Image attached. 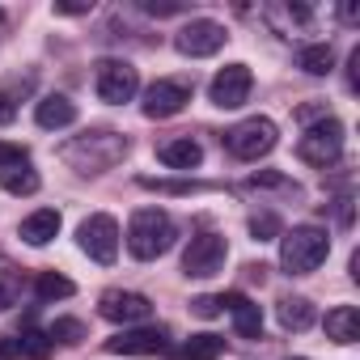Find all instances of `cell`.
Wrapping results in <instances>:
<instances>
[{
    "instance_id": "3957f363",
    "label": "cell",
    "mask_w": 360,
    "mask_h": 360,
    "mask_svg": "<svg viewBox=\"0 0 360 360\" xmlns=\"http://www.w3.org/2000/svg\"><path fill=\"white\" fill-rule=\"evenodd\" d=\"M123 153H127L123 136H115V131H89V136H81L77 144L64 148V161H72L81 174H102V169L119 165Z\"/></svg>"
},
{
    "instance_id": "2e32d148",
    "label": "cell",
    "mask_w": 360,
    "mask_h": 360,
    "mask_svg": "<svg viewBox=\"0 0 360 360\" xmlns=\"http://www.w3.org/2000/svg\"><path fill=\"white\" fill-rule=\"evenodd\" d=\"M157 157H161L169 169H195V165L204 161V148H200L191 136H183V140H165V144L157 148Z\"/></svg>"
},
{
    "instance_id": "9a60e30c",
    "label": "cell",
    "mask_w": 360,
    "mask_h": 360,
    "mask_svg": "<svg viewBox=\"0 0 360 360\" xmlns=\"http://www.w3.org/2000/svg\"><path fill=\"white\" fill-rule=\"evenodd\" d=\"M34 119H39V127H47V131L72 127V123H77V102H68L64 94H47V98L34 106Z\"/></svg>"
},
{
    "instance_id": "52a82bcc",
    "label": "cell",
    "mask_w": 360,
    "mask_h": 360,
    "mask_svg": "<svg viewBox=\"0 0 360 360\" xmlns=\"http://www.w3.org/2000/svg\"><path fill=\"white\" fill-rule=\"evenodd\" d=\"M225 255H229V246H225L221 233H195L191 246L183 250V271L191 280H208L225 267Z\"/></svg>"
},
{
    "instance_id": "30bf717a",
    "label": "cell",
    "mask_w": 360,
    "mask_h": 360,
    "mask_svg": "<svg viewBox=\"0 0 360 360\" xmlns=\"http://www.w3.org/2000/svg\"><path fill=\"white\" fill-rule=\"evenodd\" d=\"M225 26L221 22H212V18H195V22H187L183 30H178V39H174V47L183 51V56H191V60H204V56H217L221 47H225Z\"/></svg>"
},
{
    "instance_id": "603a6c76",
    "label": "cell",
    "mask_w": 360,
    "mask_h": 360,
    "mask_svg": "<svg viewBox=\"0 0 360 360\" xmlns=\"http://www.w3.org/2000/svg\"><path fill=\"white\" fill-rule=\"evenodd\" d=\"M301 68H305L309 77H326V72L335 68V51H330L326 43H314V47L301 51Z\"/></svg>"
},
{
    "instance_id": "44dd1931",
    "label": "cell",
    "mask_w": 360,
    "mask_h": 360,
    "mask_svg": "<svg viewBox=\"0 0 360 360\" xmlns=\"http://www.w3.org/2000/svg\"><path fill=\"white\" fill-rule=\"evenodd\" d=\"M225 356V339L221 335H191L187 347L178 352V360H221Z\"/></svg>"
},
{
    "instance_id": "d4e9b609",
    "label": "cell",
    "mask_w": 360,
    "mask_h": 360,
    "mask_svg": "<svg viewBox=\"0 0 360 360\" xmlns=\"http://www.w3.org/2000/svg\"><path fill=\"white\" fill-rule=\"evenodd\" d=\"M250 229H255V238H259V242H267V238H276V233H280V217L263 212V217H255V221H250Z\"/></svg>"
},
{
    "instance_id": "5b68a950",
    "label": "cell",
    "mask_w": 360,
    "mask_h": 360,
    "mask_svg": "<svg viewBox=\"0 0 360 360\" xmlns=\"http://www.w3.org/2000/svg\"><path fill=\"white\" fill-rule=\"evenodd\" d=\"M94 85H98V98L110 102V106H123L136 98L140 89V72L127 64V60H98L94 68Z\"/></svg>"
},
{
    "instance_id": "ac0fdd59",
    "label": "cell",
    "mask_w": 360,
    "mask_h": 360,
    "mask_svg": "<svg viewBox=\"0 0 360 360\" xmlns=\"http://www.w3.org/2000/svg\"><path fill=\"white\" fill-rule=\"evenodd\" d=\"M326 339H335V343H356L360 339V314H356V305H335L326 314Z\"/></svg>"
},
{
    "instance_id": "6da1fadb",
    "label": "cell",
    "mask_w": 360,
    "mask_h": 360,
    "mask_svg": "<svg viewBox=\"0 0 360 360\" xmlns=\"http://www.w3.org/2000/svg\"><path fill=\"white\" fill-rule=\"evenodd\" d=\"M169 246H174V221H169V212H161V208L131 212V221H127V250L136 259H144V263L161 259Z\"/></svg>"
},
{
    "instance_id": "ba28073f",
    "label": "cell",
    "mask_w": 360,
    "mask_h": 360,
    "mask_svg": "<svg viewBox=\"0 0 360 360\" xmlns=\"http://www.w3.org/2000/svg\"><path fill=\"white\" fill-rule=\"evenodd\" d=\"M81 250L94 259V263H115L119 259V221L106 217V212H94L85 225H81Z\"/></svg>"
},
{
    "instance_id": "8992f818",
    "label": "cell",
    "mask_w": 360,
    "mask_h": 360,
    "mask_svg": "<svg viewBox=\"0 0 360 360\" xmlns=\"http://www.w3.org/2000/svg\"><path fill=\"white\" fill-rule=\"evenodd\" d=\"M339 153H343V123H339V119H322V123H314V127L301 136V144H297V157L309 161V165H322V169L335 165Z\"/></svg>"
},
{
    "instance_id": "277c9868",
    "label": "cell",
    "mask_w": 360,
    "mask_h": 360,
    "mask_svg": "<svg viewBox=\"0 0 360 360\" xmlns=\"http://www.w3.org/2000/svg\"><path fill=\"white\" fill-rule=\"evenodd\" d=\"M225 140H229V153H233L238 161H259V157H267V153L276 148L280 131H276V123H271V119L255 115V119H242Z\"/></svg>"
},
{
    "instance_id": "e0dca14e",
    "label": "cell",
    "mask_w": 360,
    "mask_h": 360,
    "mask_svg": "<svg viewBox=\"0 0 360 360\" xmlns=\"http://www.w3.org/2000/svg\"><path fill=\"white\" fill-rule=\"evenodd\" d=\"M56 233H60V212L56 208H39L22 221V242H30V246H47Z\"/></svg>"
},
{
    "instance_id": "4dcf8cb0",
    "label": "cell",
    "mask_w": 360,
    "mask_h": 360,
    "mask_svg": "<svg viewBox=\"0 0 360 360\" xmlns=\"http://www.w3.org/2000/svg\"><path fill=\"white\" fill-rule=\"evenodd\" d=\"M56 13L60 18H81V13H89V5H72V0H68V5H56Z\"/></svg>"
},
{
    "instance_id": "8fae6325",
    "label": "cell",
    "mask_w": 360,
    "mask_h": 360,
    "mask_svg": "<svg viewBox=\"0 0 360 360\" xmlns=\"http://www.w3.org/2000/svg\"><path fill=\"white\" fill-rule=\"evenodd\" d=\"M250 89H255L250 68H246V64H225V68L212 77L208 98H212V106H221V110H238V106L250 98Z\"/></svg>"
},
{
    "instance_id": "4fadbf2b",
    "label": "cell",
    "mask_w": 360,
    "mask_h": 360,
    "mask_svg": "<svg viewBox=\"0 0 360 360\" xmlns=\"http://www.w3.org/2000/svg\"><path fill=\"white\" fill-rule=\"evenodd\" d=\"M161 347H165V335L157 326H131V330L106 339V352H115V356H157Z\"/></svg>"
},
{
    "instance_id": "9c48e42d",
    "label": "cell",
    "mask_w": 360,
    "mask_h": 360,
    "mask_svg": "<svg viewBox=\"0 0 360 360\" xmlns=\"http://www.w3.org/2000/svg\"><path fill=\"white\" fill-rule=\"evenodd\" d=\"M187 102H191V81H183V77H161L144 89V115L148 119H174Z\"/></svg>"
},
{
    "instance_id": "7c38bea8",
    "label": "cell",
    "mask_w": 360,
    "mask_h": 360,
    "mask_svg": "<svg viewBox=\"0 0 360 360\" xmlns=\"http://www.w3.org/2000/svg\"><path fill=\"white\" fill-rule=\"evenodd\" d=\"M98 314H102L106 322H123V326H131V322H144V318L153 314V301H148L144 292L106 288V292L98 297Z\"/></svg>"
},
{
    "instance_id": "5bb4252c",
    "label": "cell",
    "mask_w": 360,
    "mask_h": 360,
    "mask_svg": "<svg viewBox=\"0 0 360 360\" xmlns=\"http://www.w3.org/2000/svg\"><path fill=\"white\" fill-rule=\"evenodd\" d=\"M221 309H229V314H233V326H238V335H242V339H259V335H263V309H259L250 297L229 292V297H221Z\"/></svg>"
},
{
    "instance_id": "ffe728a7",
    "label": "cell",
    "mask_w": 360,
    "mask_h": 360,
    "mask_svg": "<svg viewBox=\"0 0 360 360\" xmlns=\"http://www.w3.org/2000/svg\"><path fill=\"white\" fill-rule=\"evenodd\" d=\"M0 187H5L9 195H34V191H39V174L30 169V161L5 165V169H0Z\"/></svg>"
},
{
    "instance_id": "cb8c5ba5",
    "label": "cell",
    "mask_w": 360,
    "mask_h": 360,
    "mask_svg": "<svg viewBox=\"0 0 360 360\" xmlns=\"http://www.w3.org/2000/svg\"><path fill=\"white\" fill-rule=\"evenodd\" d=\"M47 339H60V343L77 347V343L85 339V322H77V318H56V322H51V335H47Z\"/></svg>"
},
{
    "instance_id": "7402d4cb",
    "label": "cell",
    "mask_w": 360,
    "mask_h": 360,
    "mask_svg": "<svg viewBox=\"0 0 360 360\" xmlns=\"http://www.w3.org/2000/svg\"><path fill=\"white\" fill-rule=\"evenodd\" d=\"M34 288H39V297H43V301H64V297H72V292H77V284H72L68 276H60V271H43V276L34 280Z\"/></svg>"
},
{
    "instance_id": "1f68e13d",
    "label": "cell",
    "mask_w": 360,
    "mask_h": 360,
    "mask_svg": "<svg viewBox=\"0 0 360 360\" xmlns=\"http://www.w3.org/2000/svg\"><path fill=\"white\" fill-rule=\"evenodd\" d=\"M13 356H22V343H13V339H0V360H13Z\"/></svg>"
},
{
    "instance_id": "f546056e",
    "label": "cell",
    "mask_w": 360,
    "mask_h": 360,
    "mask_svg": "<svg viewBox=\"0 0 360 360\" xmlns=\"http://www.w3.org/2000/svg\"><path fill=\"white\" fill-rule=\"evenodd\" d=\"M13 119H18V106H13V102H9L5 94H0V127H9Z\"/></svg>"
},
{
    "instance_id": "7a4b0ae2",
    "label": "cell",
    "mask_w": 360,
    "mask_h": 360,
    "mask_svg": "<svg viewBox=\"0 0 360 360\" xmlns=\"http://www.w3.org/2000/svg\"><path fill=\"white\" fill-rule=\"evenodd\" d=\"M326 255H330V238L318 225H297L280 242V263H284L288 276H309L314 267L326 263Z\"/></svg>"
},
{
    "instance_id": "d6986e66",
    "label": "cell",
    "mask_w": 360,
    "mask_h": 360,
    "mask_svg": "<svg viewBox=\"0 0 360 360\" xmlns=\"http://www.w3.org/2000/svg\"><path fill=\"white\" fill-rule=\"evenodd\" d=\"M314 318H318V309L309 297H284L280 301V326L284 330H309Z\"/></svg>"
},
{
    "instance_id": "f1b7e54d",
    "label": "cell",
    "mask_w": 360,
    "mask_h": 360,
    "mask_svg": "<svg viewBox=\"0 0 360 360\" xmlns=\"http://www.w3.org/2000/svg\"><path fill=\"white\" fill-rule=\"evenodd\" d=\"M144 13H153V18H178V13H183V5H174V0H165V5L144 0Z\"/></svg>"
},
{
    "instance_id": "83f0119b",
    "label": "cell",
    "mask_w": 360,
    "mask_h": 360,
    "mask_svg": "<svg viewBox=\"0 0 360 360\" xmlns=\"http://www.w3.org/2000/svg\"><path fill=\"white\" fill-rule=\"evenodd\" d=\"M191 314H200V318H217V314H221V297H195V301H191Z\"/></svg>"
},
{
    "instance_id": "4316f807",
    "label": "cell",
    "mask_w": 360,
    "mask_h": 360,
    "mask_svg": "<svg viewBox=\"0 0 360 360\" xmlns=\"http://www.w3.org/2000/svg\"><path fill=\"white\" fill-rule=\"evenodd\" d=\"M318 119H330V115H326V102H309V106H297V123H318Z\"/></svg>"
},
{
    "instance_id": "484cf974",
    "label": "cell",
    "mask_w": 360,
    "mask_h": 360,
    "mask_svg": "<svg viewBox=\"0 0 360 360\" xmlns=\"http://www.w3.org/2000/svg\"><path fill=\"white\" fill-rule=\"evenodd\" d=\"M51 352V343H47V335H39V330H30L26 339H22V356H34V360H43Z\"/></svg>"
}]
</instances>
